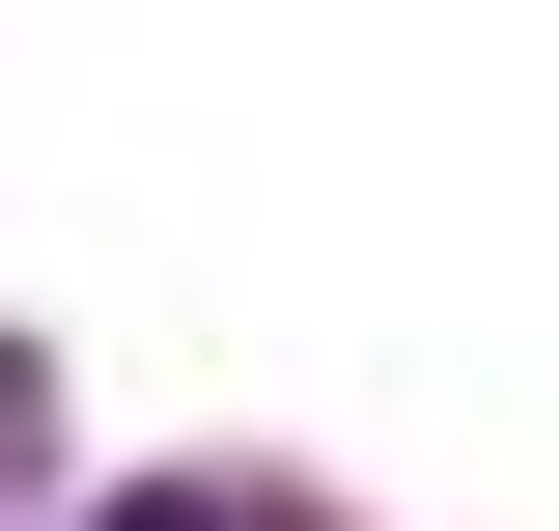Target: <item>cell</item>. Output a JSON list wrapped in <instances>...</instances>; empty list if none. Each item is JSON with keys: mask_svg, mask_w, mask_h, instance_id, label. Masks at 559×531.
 <instances>
[{"mask_svg": "<svg viewBox=\"0 0 559 531\" xmlns=\"http://www.w3.org/2000/svg\"><path fill=\"white\" fill-rule=\"evenodd\" d=\"M112 531H252V504H112Z\"/></svg>", "mask_w": 559, "mask_h": 531, "instance_id": "obj_1", "label": "cell"}]
</instances>
